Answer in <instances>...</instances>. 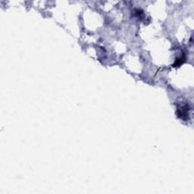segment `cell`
Masks as SVG:
<instances>
[{"mask_svg": "<svg viewBox=\"0 0 194 194\" xmlns=\"http://www.w3.org/2000/svg\"><path fill=\"white\" fill-rule=\"evenodd\" d=\"M189 108H188L187 105H186L185 106L182 107V109H178V117L181 118L182 119H185V118L187 117V115H189Z\"/></svg>", "mask_w": 194, "mask_h": 194, "instance_id": "6da1fadb", "label": "cell"}]
</instances>
